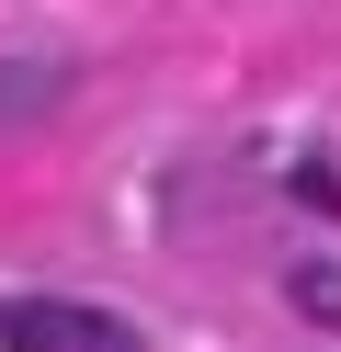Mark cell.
I'll list each match as a JSON object with an SVG mask.
<instances>
[{
  "mask_svg": "<svg viewBox=\"0 0 341 352\" xmlns=\"http://www.w3.org/2000/svg\"><path fill=\"white\" fill-rule=\"evenodd\" d=\"M0 352H148V341L80 296H0Z\"/></svg>",
  "mask_w": 341,
  "mask_h": 352,
  "instance_id": "obj_1",
  "label": "cell"
},
{
  "mask_svg": "<svg viewBox=\"0 0 341 352\" xmlns=\"http://www.w3.org/2000/svg\"><path fill=\"white\" fill-rule=\"evenodd\" d=\"M57 102V69H34V80H0V114H45Z\"/></svg>",
  "mask_w": 341,
  "mask_h": 352,
  "instance_id": "obj_2",
  "label": "cell"
}]
</instances>
